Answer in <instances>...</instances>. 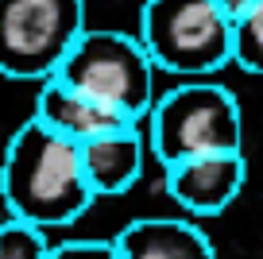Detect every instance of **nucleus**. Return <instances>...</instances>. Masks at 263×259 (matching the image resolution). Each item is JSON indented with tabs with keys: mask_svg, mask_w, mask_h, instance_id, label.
Segmentation results:
<instances>
[{
	"mask_svg": "<svg viewBox=\"0 0 263 259\" xmlns=\"http://www.w3.org/2000/svg\"><path fill=\"white\" fill-rule=\"evenodd\" d=\"M252 4H255V0H217V8H221L224 16H229V24H236V20L244 16V12L252 8Z\"/></svg>",
	"mask_w": 263,
	"mask_h": 259,
	"instance_id": "obj_13",
	"label": "nucleus"
},
{
	"mask_svg": "<svg viewBox=\"0 0 263 259\" xmlns=\"http://www.w3.org/2000/svg\"><path fill=\"white\" fill-rule=\"evenodd\" d=\"M147 147L163 166L194 155L244 151L240 101L209 78H186L147 108Z\"/></svg>",
	"mask_w": 263,
	"mask_h": 259,
	"instance_id": "obj_2",
	"label": "nucleus"
},
{
	"mask_svg": "<svg viewBox=\"0 0 263 259\" xmlns=\"http://www.w3.org/2000/svg\"><path fill=\"white\" fill-rule=\"evenodd\" d=\"M31 116L43 128H50L62 139H70V143H85V139H93V136H105V132L140 124V120H132V116H124L120 108L105 105V101L89 97V93L74 89V85H66V81H58V78L39 81Z\"/></svg>",
	"mask_w": 263,
	"mask_h": 259,
	"instance_id": "obj_7",
	"label": "nucleus"
},
{
	"mask_svg": "<svg viewBox=\"0 0 263 259\" xmlns=\"http://www.w3.org/2000/svg\"><path fill=\"white\" fill-rule=\"evenodd\" d=\"M50 259H116L112 240H66L50 248Z\"/></svg>",
	"mask_w": 263,
	"mask_h": 259,
	"instance_id": "obj_12",
	"label": "nucleus"
},
{
	"mask_svg": "<svg viewBox=\"0 0 263 259\" xmlns=\"http://www.w3.org/2000/svg\"><path fill=\"white\" fill-rule=\"evenodd\" d=\"M166 170V197L190 217H221L240 197L248 178L244 151H217V155H194L178 159Z\"/></svg>",
	"mask_w": 263,
	"mask_h": 259,
	"instance_id": "obj_6",
	"label": "nucleus"
},
{
	"mask_svg": "<svg viewBox=\"0 0 263 259\" xmlns=\"http://www.w3.org/2000/svg\"><path fill=\"white\" fill-rule=\"evenodd\" d=\"M50 78L120 108L124 116L140 124L155 101V66H151L143 43L124 31L85 27Z\"/></svg>",
	"mask_w": 263,
	"mask_h": 259,
	"instance_id": "obj_4",
	"label": "nucleus"
},
{
	"mask_svg": "<svg viewBox=\"0 0 263 259\" xmlns=\"http://www.w3.org/2000/svg\"><path fill=\"white\" fill-rule=\"evenodd\" d=\"M136 39L174 78H209L232 62V24L217 0H143Z\"/></svg>",
	"mask_w": 263,
	"mask_h": 259,
	"instance_id": "obj_3",
	"label": "nucleus"
},
{
	"mask_svg": "<svg viewBox=\"0 0 263 259\" xmlns=\"http://www.w3.org/2000/svg\"><path fill=\"white\" fill-rule=\"evenodd\" d=\"M85 27V0H0V78L47 81Z\"/></svg>",
	"mask_w": 263,
	"mask_h": 259,
	"instance_id": "obj_5",
	"label": "nucleus"
},
{
	"mask_svg": "<svg viewBox=\"0 0 263 259\" xmlns=\"http://www.w3.org/2000/svg\"><path fill=\"white\" fill-rule=\"evenodd\" d=\"M50 248L54 244L47 240V228L20 217H0V259H50Z\"/></svg>",
	"mask_w": 263,
	"mask_h": 259,
	"instance_id": "obj_11",
	"label": "nucleus"
},
{
	"mask_svg": "<svg viewBox=\"0 0 263 259\" xmlns=\"http://www.w3.org/2000/svg\"><path fill=\"white\" fill-rule=\"evenodd\" d=\"M232 62L244 73H259L263 78V0H255L232 24Z\"/></svg>",
	"mask_w": 263,
	"mask_h": 259,
	"instance_id": "obj_10",
	"label": "nucleus"
},
{
	"mask_svg": "<svg viewBox=\"0 0 263 259\" xmlns=\"http://www.w3.org/2000/svg\"><path fill=\"white\" fill-rule=\"evenodd\" d=\"M78 159H82V174L93 197H120L128 194L143 174V132L140 124L93 136L78 143Z\"/></svg>",
	"mask_w": 263,
	"mask_h": 259,
	"instance_id": "obj_8",
	"label": "nucleus"
},
{
	"mask_svg": "<svg viewBox=\"0 0 263 259\" xmlns=\"http://www.w3.org/2000/svg\"><path fill=\"white\" fill-rule=\"evenodd\" d=\"M0 201L8 217L54 232L82 220L97 197L85 186L78 143L27 116L12 132L0 159Z\"/></svg>",
	"mask_w": 263,
	"mask_h": 259,
	"instance_id": "obj_1",
	"label": "nucleus"
},
{
	"mask_svg": "<svg viewBox=\"0 0 263 259\" xmlns=\"http://www.w3.org/2000/svg\"><path fill=\"white\" fill-rule=\"evenodd\" d=\"M116 259H217V248L190 217H140L112 236Z\"/></svg>",
	"mask_w": 263,
	"mask_h": 259,
	"instance_id": "obj_9",
	"label": "nucleus"
}]
</instances>
